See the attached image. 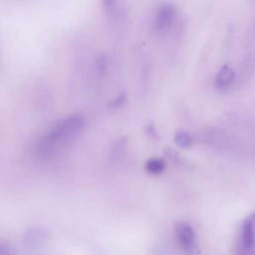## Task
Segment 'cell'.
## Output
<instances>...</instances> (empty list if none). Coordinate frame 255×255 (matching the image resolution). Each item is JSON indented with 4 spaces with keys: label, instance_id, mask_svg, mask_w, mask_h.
Segmentation results:
<instances>
[{
    "label": "cell",
    "instance_id": "cell-1",
    "mask_svg": "<svg viewBox=\"0 0 255 255\" xmlns=\"http://www.w3.org/2000/svg\"><path fill=\"white\" fill-rule=\"evenodd\" d=\"M85 119L80 115L67 117L57 124L47 132L41 141V149L48 152L59 144H64L77 138L85 128Z\"/></svg>",
    "mask_w": 255,
    "mask_h": 255
},
{
    "label": "cell",
    "instance_id": "cell-2",
    "mask_svg": "<svg viewBox=\"0 0 255 255\" xmlns=\"http://www.w3.org/2000/svg\"><path fill=\"white\" fill-rule=\"evenodd\" d=\"M177 11L173 4L163 3L159 5L153 17V30L158 34H165L171 30L176 21Z\"/></svg>",
    "mask_w": 255,
    "mask_h": 255
},
{
    "label": "cell",
    "instance_id": "cell-3",
    "mask_svg": "<svg viewBox=\"0 0 255 255\" xmlns=\"http://www.w3.org/2000/svg\"><path fill=\"white\" fill-rule=\"evenodd\" d=\"M174 233L178 245L186 254L194 253L196 249V236L193 228L186 222H177Z\"/></svg>",
    "mask_w": 255,
    "mask_h": 255
},
{
    "label": "cell",
    "instance_id": "cell-4",
    "mask_svg": "<svg viewBox=\"0 0 255 255\" xmlns=\"http://www.w3.org/2000/svg\"><path fill=\"white\" fill-rule=\"evenodd\" d=\"M48 240V232L42 227H30L23 234V242L27 247H39Z\"/></svg>",
    "mask_w": 255,
    "mask_h": 255
},
{
    "label": "cell",
    "instance_id": "cell-5",
    "mask_svg": "<svg viewBox=\"0 0 255 255\" xmlns=\"http://www.w3.org/2000/svg\"><path fill=\"white\" fill-rule=\"evenodd\" d=\"M235 81V72L229 65H223L216 73L214 78V85L216 89L225 91L232 86Z\"/></svg>",
    "mask_w": 255,
    "mask_h": 255
},
{
    "label": "cell",
    "instance_id": "cell-6",
    "mask_svg": "<svg viewBox=\"0 0 255 255\" xmlns=\"http://www.w3.org/2000/svg\"><path fill=\"white\" fill-rule=\"evenodd\" d=\"M104 6L115 21H123L127 16L126 0H104Z\"/></svg>",
    "mask_w": 255,
    "mask_h": 255
},
{
    "label": "cell",
    "instance_id": "cell-7",
    "mask_svg": "<svg viewBox=\"0 0 255 255\" xmlns=\"http://www.w3.org/2000/svg\"><path fill=\"white\" fill-rule=\"evenodd\" d=\"M240 245L242 247V250L244 251H249L255 245V234L253 231L250 216L246 218L242 224L240 234Z\"/></svg>",
    "mask_w": 255,
    "mask_h": 255
},
{
    "label": "cell",
    "instance_id": "cell-8",
    "mask_svg": "<svg viewBox=\"0 0 255 255\" xmlns=\"http://www.w3.org/2000/svg\"><path fill=\"white\" fill-rule=\"evenodd\" d=\"M165 169V162L158 157H152L145 162V170L152 175H158Z\"/></svg>",
    "mask_w": 255,
    "mask_h": 255
},
{
    "label": "cell",
    "instance_id": "cell-9",
    "mask_svg": "<svg viewBox=\"0 0 255 255\" xmlns=\"http://www.w3.org/2000/svg\"><path fill=\"white\" fill-rule=\"evenodd\" d=\"M175 143L183 148H187L192 144V137L184 130H178L174 134Z\"/></svg>",
    "mask_w": 255,
    "mask_h": 255
},
{
    "label": "cell",
    "instance_id": "cell-10",
    "mask_svg": "<svg viewBox=\"0 0 255 255\" xmlns=\"http://www.w3.org/2000/svg\"><path fill=\"white\" fill-rule=\"evenodd\" d=\"M125 147H126L125 140H123V139L117 140L115 145H114V147H113V156H115L116 158L122 156L123 153H124Z\"/></svg>",
    "mask_w": 255,
    "mask_h": 255
},
{
    "label": "cell",
    "instance_id": "cell-11",
    "mask_svg": "<svg viewBox=\"0 0 255 255\" xmlns=\"http://www.w3.org/2000/svg\"><path fill=\"white\" fill-rule=\"evenodd\" d=\"M0 255H13V248L8 243L0 242Z\"/></svg>",
    "mask_w": 255,
    "mask_h": 255
},
{
    "label": "cell",
    "instance_id": "cell-12",
    "mask_svg": "<svg viewBox=\"0 0 255 255\" xmlns=\"http://www.w3.org/2000/svg\"><path fill=\"white\" fill-rule=\"evenodd\" d=\"M146 132H147V134H148L149 136H151V137H153V138H157V137H158V136H157L156 129H155V128L153 127V125H151V124H149L148 126H146Z\"/></svg>",
    "mask_w": 255,
    "mask_h": 255
},
{
    "label": "cell",
    "instance_id": "cell-13",
    "mask_svg": "<svg viewBox=\"0 0 255 255\" xmlns=\"http://www.w3.org/2000/svg\"><path fill=\"white\" fill-rule=\"evenodd\" d=\"M250 219H251V223H252V227H253V231H254V234H255V213L252 214L250 216Z\"/></svg>",
    "mask_w": 255,
    "mask_h": 255
}]
</instances>
